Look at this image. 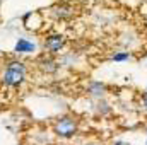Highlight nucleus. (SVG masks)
Returning a JSON list of instances; mask_svg holds the SVG:
<instances>
[{
    "label": "nucleus",
    "mask_w": 147,
    "mask_h": 145,
    "mask_svg": "<svg viewBox=\"0 0 147 145\" xmlns=\"http://www.w3.org/2000/svg\"><path fill=\"white\" fill-rule=\"evenodd\" d=\"M65 46V36L60 33H51L45 39V50L48 51V55H57L63 50Z\"/></svg>",
    "instance_id": "nucleus-4"
},
{
    "label": "nucleus",
    "mask_w": 147,
    "mask_h": 145,
    "mask_svg": "<svg viewBox=\"0 0 147 145\" xmlns=\"http://www.w3.org/2000/svg\"><path fill=\"white\" fill-rule=\"evenodd\" d=\"M108 92V85L105 82H99V80H91L87 84V94L92 97V99H101L105 97V94Z\"/></svg>",
    "instance_id": "nucleus-6"
},
{
    "label": "nucleus",
    "mask_w": 147,
    "mask_h": 145,
    "mask_svg": "<svg viewBox=\"0 0 147 145\" xmlns=\"http://www.w3.org/2000/svg\"><path fill=\"white\" fill-rule=\"evenodd\" d=\"M146 92H147V87H146Z\"/></svg>",
    "instance_id": "nucleus-14"
},
{
    "label": "nucleus",
    "mask_w": 147,
    "mask_h": 145,
    "mask_svg": "<svg viewBox=\"0 0 147 145\" xmlns=\"http://www.w3.org/2000/svg\"><path fill=\"white\" fill-rule=\"evenodd\" d=\"M50 14L55 21H69L77 14V9L72 2H57L50 7Z\"/></svg>",
    "instance_id": "nucleus-3"
},
{
    "label": "nucleus",
    "mask_w": 147,
    "mask_h": 145,
    "mask_svg": "<svg viewBox=\"0 0 147 145\" xmlns=\"http://www.w3.org/2000/svg\"><path fill=\"white\" fill-rule=\"evenodd\" d=\"M87 145H99V144H87Z\"/></svg>",
    "instance_id": "nucleus-12"
},
{
    "label": "nucleus",
    "mask_w": 147,
    "mask_h": 145,
    "mask_svg": "<svg viewBox=\"0 0 147 145\" xmlns=\"http://www.w3.org/2000/svg\"><path fill=\"white\" fill-rule=\"evenodd\" d=\"M128 145H130V144H128Z\"/></svg>",
    "instance_id": "nucleus-15"
},
{
    "label": "nucleus",
    "mask_w": 147,
    "mask_h": 145,
    "mask_svg": "<svg viewBox=\"0 0 147 145\" xmlns=\"http://www.w3.org/2000/svg\"><path fill=\"white\" fill-rule=\"evenodd\" d=\"M28 65L22 60H7L5 68L0 75V82L5 87H19L26 82Z\"/></svg>",
    "instance_id": "nucleus-1"
},
{
    "label": "nucleus",
    "mask_w": 147,
    "mask_h": 145,
    "mask_svg": "<svg viewBox=\"0 0 147 145\" xmlns=\"http://www.w3.org/2000/svg\"><path fill=\"white\" fill-rule=\"evenodd\" d=\"M53 132L60 138H65V140L74 138L79 133V119L75 116H72V114H63V116L55 119Z\"/></svg>",
    "instance_id": "nucleus-2"
},
{
    "label": "nucleus",
    "mask_w": 147,
    "mask_h": 145,
    "mask_svg": "<svg viewBox=\"0 0 147 145\" xmlns=\"http://www.w3.org/2000/svg\"><path fill=\"white\" fill-rule=\"evenodd\" d=\"M38 67H39V70H43L45 73H55L58 70V63L51 58V55H41L39 58H38Z\"/></svg>",
    "instance_id": "nucleus-7"
},
{
    "label": "nucleus",
    "mask_w": 147,
    "mask_h": 145,
    "mask_svg": "<svg viewBox=\"0 0 147 145\" xmlns=\"http://www.w3.org/2000/svg\"><path fill=\"white\" fill-rule=\"evenodd\" d=\"M22 24L28 31H39L43 28V17H41V12L33 10V12H28L24 14L22 17Z\"/></svg>",
    "instance_id": "nucleus-5"
},
{
    "label": "nucleus",
    "mask_w": 147,
    "mask_h": 145,
    "mask_svg": "<svg viewBox=\"0 0 147 145\" xmlns=\"http://www.w3.org/2000/svg\"><path fill=\"white\" fill-rule=\"evenodd\" d=\"M130 58H132V55H130L128 51H116V53L111 55V60H113V62H127V60H130Z\"/></svg>",
    "instance_id": "nucleus-9"
},
{
    "label": "nucleus",
    "mask_w": 147,
    "mask_h": 145,
    "mask_svg": "<svg viewBox=\"0 0 147 145\" xmlns=\"http://www.w3.org/2000/svg\"><path fill=\"white\" fill-rule=\"evenodd\" d=\"M2 109H3V108H2V103H0V113H2Z\"/></svg>",
    "instance_id": "nucleus-11"
},
{
    "label": "nucleus",
    "mask_w": 147,
    "mask_h": 145,
    "mask_svg": "<svg viewBox=\"0 0 147 145\" xmlns=\"http://www.w3.org/2000/svg\"><path fill=\"white\" fill-rule=\"evenodd\" d=\"M142 108H144V111H147V92L142 94Z\"/></svg>",
    "instance_id": "nucleus-10"
},
{
    "label": "nucleus",
    "mask_w": 147,
    "mask_h": 145,
    "mask_svg": "<svg viewBox=\"0 0 147 145\" xmlns=\"http://www.w3.org/2000/svg\"><path fill=\"white\" fill-rule=\"evenodd\" d=\"M14 51L17 55H29V53H34L36 51V44L26 38H19L16 46H14Z\"/></svg>",
    "instance_id": "nucleus-8"
},
{
    "label": "nucleus",
    "mask_w": 147,
    "mask_h": 145,
    "mask_svg": "<svg viewBox=\"0 0 147 145\" xmlns=\"http://www.w3.org/2000/svg\"><path fill=\"white\" fill-rule=\"evenodd\" d=\"M146 133H147V123H146Z\"/></svg>",
    "instance_id": "nucleus-13"
}]
</instances>
